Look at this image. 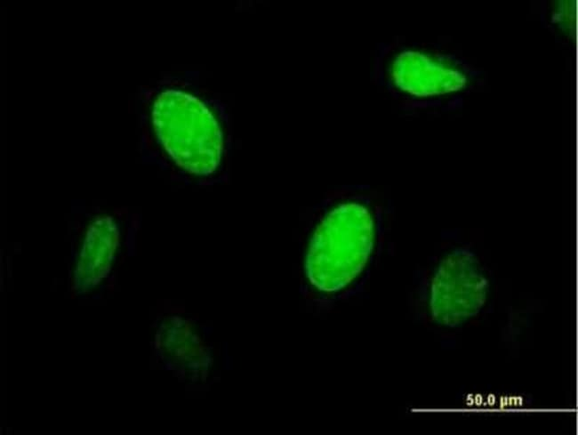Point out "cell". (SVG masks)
<instances>
[{
    "label": "cell",
    "mask_w": 578,
    "mask_h": 435,
    "mask_svg": "<svg viewBox=\"0 0 578 435\" xmlns=\"http://www.w3.org/2000/svg\"><path fill=\"white\" fill-rule=\"evenodd\" d=\"M152 117L159 141L181 168L200 175L215 170L222 135L203 102L189 93L167 90L157 96Z\"/></svg>",
    "instance_id": "7a4b0ae2"
},
{
    "label": "cell",
    "mask_w": 578,
    "mask_h": 435,
    "mask_svg": "<svg viewBox=\"0 0 578 435\" xmlns=\"http://www.w3.org/2000/svg\"><path fill=\"white\" fill-rule=\"evenodd\" d=\"M373 222L357 203L332 210L317 228L306 256L310 283L324 292H336L363 270L373 246Z\"/></svg>",
    "instance_id": "6da1fadb"
},
{
    "label": "cell",
    "mask_w": 578,
    "mask_h": 435,
    "mask_svg": "<svg viewBox=\"0 0 578 435\" xmlns=\"http://www.w3.org/2000/svg\"><path fill=\"white\" fill-rule=\"evenodd\" d=\"M168 329L175 338L165 329L159 332L158 347L163 354L170 359L169 361L176 363L181 368L191 370L197 367L198 358L202 355L198 338L184 324H179L176 327L172 326Z\"/></svg>",
    "instance_id": "277c9868"
},
{
    "label": "cell",
    "mask_w": 578,
    "mask_h": 435,
    "mask_svg": "<svg viewBox=\"0 0 578 435\" xmlns=\"http://www.w3.org/2000/svg\"><path fill=\"white\" fill-rule=\"evenodd\" d=\"M117 242L118 231L110 217H100L91 224L75 271L76 290L86 291L106 277Z\"/></svg>",
    "instance_id": "3957f363"
}]
</instances>
